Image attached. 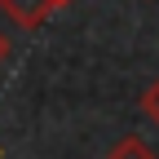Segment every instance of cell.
Here are the masks:
<instances>
[{
  "instance_id": "5b68a950",
  "label": "cell",
  "mask_w": 159,
  "mask_h": 159,
  "mask_svg": "<svg viewBox=\"0 0 159 159\" xmlns=\"http://www.w3.org/2000/svg\"><path fill=\"white\" fill-rule=\"evenodd\" d=\"M57 5H71V0H57Z\"/></svg>"
},
{
  "instance_id": "7a4b0ae2",
  "label": "cell",
  "mask_w": 159,
  "mask_h": 159,
  "mask_svg": "<svg viewBox=\"0 0 159 159\" xmlns=\"http://www.w3.org/2000/svg\"><path fill=\"white\" fill-rule=\"evenodd\" d=\"M106 159H159L155 155V146L146 142V137H137V133H124L119 142L106 150Z\"/></svg>"
},
{
  "instance_id": "3957f363",
  "label": "cell",
  "mask_w": 159,
  "mask_h": 159,
  "mask_svg": "<svg viewBox=\"0 0 159 159\" xmlns=\"http://www.w3.org/2000/svg\"><path fill=\"white\" fill-rule=\"evenodd\" d=\"M137 106H142V115L159 128V80H150V84H146V93H142V102H137Z\"/></svg>"
},
{
  "instance_id": "277c9868",
  "label": "cell",
  "mask_w": 159,
  "mask_h": 159,
  "mask_svg": "<svg viewBox=\"0 0 159 159\" xmlns=\"http://www.w3.org/2000/svg\"><path fill=\"white\" fill-rule=\"evenodd\" d=\"M9 53H13V44H9V35H5V31H0V66H5V62H9Z\"/></svg>"
},
{
  "instance_id": "8992f818",
  "label": "cell",
  "mask_w": 159,
  "mask_h": 159,
  "mask_svg": "<svg viewBox=\"0 0 159 159\" xmlns=\"http://www.w3.org/2000/svg\"><path fill=\"white\" fill-rule=\"evenodd\" d=\"M0 159H5V150H0Z\"/></svg>"
},
{
  "instance_id": "6da1fadb",
  "label": "cell",
  "mask_w": 159,
  "mask_h": 159,
  "mask_svg": "<svg viewBox=\"0 0 159 159\" xmlns=\"http://www.w3.org/2000/svg\"><path fill=\"white\" fill-rule=\"evenodd\" d=\"M53 9H62L57 0H0V13L9 18V22H18L22 31H35V27H44Z\"/></svg>"
}]
</instances>
